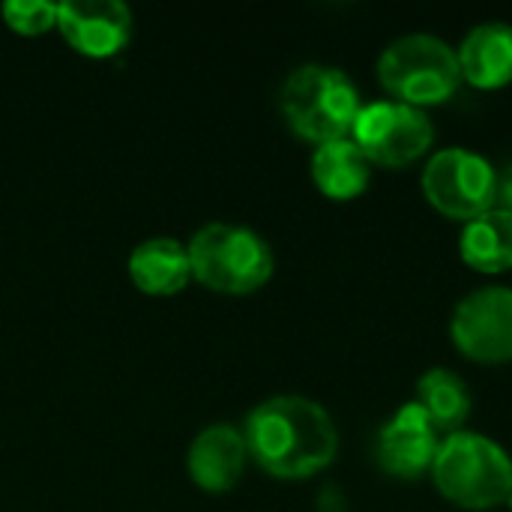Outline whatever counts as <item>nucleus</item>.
Segmentation results:
<instances>
[{"label":"nucleus","mask_w":512,"mask_h":512,"mask_svg":"<svg viewBox=\"0 0 512 512\" xmlns=\"http://www.w3.org/2000/svg\"><path fill=\"white\" fill-rule=\"evenodd\" d=\"M249 459L276 480H309L333 465L339 432L324 405L306 396H273L243 426Z\"/></svg>","instance_id":"nucleus-1"},{"label":"nucleus","mask_w":512,"mask_h":512,"mask_svg":"<svg viewBox=\"0 0 512 512\" xmlns=\"http://www.w3.org/2000/svg\"><path fill=\"white\" fill-rule=\"evenodd\" d=\"M429 474L435 489L462 510H492L512 495L510 453L480 432L447 435Z\"/></svg>","instance_id":"nucleus-2"},{"label":"nucleus","mask_w":512,"mask_h":512,"mask_svg":"<svg viewBox=\"0 0 512 512\" xmlns=\"http://www.w3.org/2000/svg\"><path fill=\"white\" fill-rule=\"evenodd\" d=\"M279 105L288 126L318 147L351 138L354 120L363 108L357 84L342 69L324 63L294 69L282 84Z\"/></svg>","instance_id":"nucleus-3"},{"label":"nucleus","mask_w":512,"mask_h":512,"mask_svg":"<svg viewBox=\"0 0 512 512\" xmlns=\"http://www.w3.org/2000/svg\"><path fill=\"white\" fill-rule=\"evenodd\" d=\"M192 279L216 294H252L273 276V249L261 234L243 225L210 222L189 243Z\"/></svg>","instance_id":"nucleus-4"},{"label":"nucleus","mask_w":512,"mask_h":512,"mask_svg":"<svg viewBox=\"0 0 512 512\" xmlns=\"http://www.w3.org/2000/svg\"><path fill=\"white\" fill-rule=\"evenodd\" d=\"M381 87L405 105L429 108L450 102L462 84L456 48L432 33H408L393 39L378 57Z\"/></svg>","instance_id":"nucleus-5"},{"label":"nucleus","mask_w":512,"mask_h":512,"mask_svg":"<svg viewBox=\"0 0 512 512\" xmlns=\"http://www.w3.org/2000/svg\"><path fill=\"white\" fill-rule=\"evenodd\" d=\"M423 195L438 213L465 225L495 207L498 171L474 150L444 147L423 168Z\"/></svg>","instance_id":"nucleus-6"},{"label":"nucleus","mask_w":512,"mask_h":512,"mask_svg":"<svg viewBox=\"0 0 512 512\" xmlns=\"http://www.w3.org/2000/svg\"><path fill=\"white\" fill-rule=\"evenodd\" d=\"M351 138L372 165L405 168L432 150L435 126L423 108L396 99H378L360 108Z\"/></svg>","instance_id":"nucleus-7"},{"label":"nucleus","mask_w":512,"mask_h":512,"mask_svg":"<svg viewBox=\"0 0 512 512\" xmlns=\"http://www.w3.org/2000/svg\"><path fill=\"white\" fill-rule=\"evenodd\" d=\"M453 345L474 363L504 366L512 360V288L483 285L459 300L450 318Z\"/></svg>","instance_id":"nucleus-8"},{"label":"nucleus","mask_w":512,"mask_h":512,"mask_svg":"<svg viewBox=\"0 0 512 512\" xmlns=\"http://www.w3.org/2000/svg\"><path fill=\"white\" fill-rule=\"evenodd\" d=\"M438 447V429L417 402H408L381 426L375 441V459L387 477L408 483L432 471Z\"/></svg>","instance_id":"nucleus-9"},{"label":"nucleus","mask_w":512,"mask_h":512,"mask_svg":"<svg viewBox=\"0 0 512 512\" xmlns=\"http://www.w3.org/2000/svg\"><path fill=\"white\" fill-rule=\"evenodd\" d=\"M57 27L78 54L105 60L126 48L132 12L120 0H66L57 3Z\"/></svg>","instance_id":"nucleus-10"},{"label":"nucleus","mask_w":512,"mask_h":512,"mask_svg":"<svg viewBox=\"0 0 512 512\" xmlns=\"http://www.w3.org/2000/svg\"><path fill=\"white\" fill-rule=\"evenodd\" d=\"M249 462L246 438L231 423H213L195 435L186 453V471L192 483L210 495L231 492Z\"/></svg>","instance_id":"nucleus-11"},{"label":"nucleus","mask_w":512,"mask_h":512,"mask_svg":"<svg viewBox=\"0 0 512 512\" xmlns=\"http://www.w3.org/2000/svg\"><path fill=\"white\" fill-rule=\"evenodd\" d=\"M462 81L477 90H501L512 81V24L483 21L456 48Z\"/></svg>","instance_id":"nucleus-12"},{"label":"nucleus","mask_w":512,"mask_h":512,"mask_svg":"<svg viewBox=\"0 0 512 512\" xmlns=\"http://www.w3.org/2000/svg\"><path fill=\"white\" fill-rule=\"evenodd\" d=\"M129 279L141 294L174 297L192 279L189 249L174 237H150L132 249Z\"/></svg>","instance_id":"nucleus-13"},{"label":"nucleus","mask_w":512,"mask_h":512,"mask_svg":"<svg viewBox=\"0 0 512 512\" xmlns=\"http://www.w3.org/2000/svg\"><path fill=\"white\" fill-rule=\"evenodd\" d=\"M312 180L321 195H327L333 201H354L369 189L372 162L354 144V138H339V141L315 147Z\"/></svg>","instance_id":"nucleus-14"},{"label":"nucleus","mask_w":512,"mask_h":512,"mask_svg":"<svg viewBox=\"0 0 512 512\" xmlns=\"http://www.w3.org/2000/svg\"><path fill=\"white\" fill-rule=\"evenodd\" d=\"M459 255L471 270L486 276L512 270V213L492 207L465 222L459 234Z\"/></svg>","instance_id":"nucleus-15"},{"label":"nucleus","mask_w":512,"mask_h":512,"mask_svg":"<svg viewBox=\"0 0 512 512\" xmlns=\"http://www.w3.org/2000/svg\"><path fill=\"white\" fill-rule=\"evenodd\" d=\"M423 414L432 420L438 432H462L471 414V390L453 369H429L417 381V399Z\"/></svg>","instance_id":"nucleus-16"},{"label":"nucleus","mask_w":512,"mask_h":512,"mask_svg":"<svg viewBox=\"0 0 512 512\" xmlns=\"http://www.w3.org/2000/svg\"><path fill=\"white\" fill-rule=\"evenodd\" d=\"M0 15L21 36H42L57 27V3L48 0H9L0 6Z\"/></svg>","instance_id":"nucleus-17"},{"label":"nucleus","mask_w":512,"mask_h":512,"mask_svg":"<svg viewBox=\"0 0 512 512\" xmlns=\"http://www.w3.org/2000/svg\"><path fill=\"white\" fill-rule=\"evenodd\" d=\"M495 207L512 213V162H507L504 171L498 174V201H495Z\"/></svg>","instance_id":"nucleus-18"},{"label":"nucleus","mask_w":512,"mask_h":512,"mask_svg":"<svg viewBox=\"0 0 512 512\" xmlns=\"http://www.w3.org/2000/svg\"><path fill=\"white\" fill-rule=\"evenodd\" d=\"M318 512H348L342 492L339 489H324L321 498H318Z\"/></svg>","instance_id":"nucleus-19"}]
</instances>
